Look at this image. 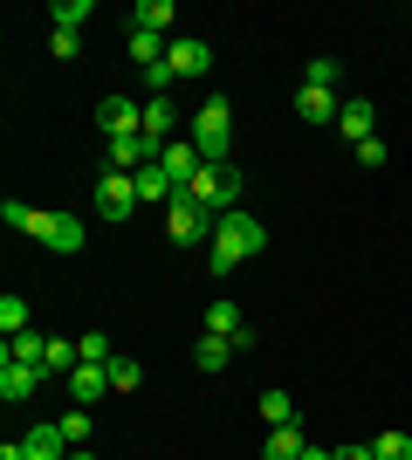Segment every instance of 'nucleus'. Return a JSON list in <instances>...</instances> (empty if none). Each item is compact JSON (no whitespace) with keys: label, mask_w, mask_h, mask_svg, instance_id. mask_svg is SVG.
Listing matches in <instances>:
<instances>
[{"label":"nucleus","mask_w":412,"mask_h":460,"mask_svg":"<svg viewBox=\"0 0 412 460\" xmlns=\"http://www.w3.org/2000/svg\"><path fill=\"white\" fill-rule=\"evenodd\" d=\"M302 460H337V454H330V447H302Z\"/></svg>","instance_id":"obj_37"},{"label":"nucleus","mask_w":412,"mask_h":460,"mask_svg":"<svg viewBox=\"0 0 412 460\" xmlns=\"http://www.w3.org/2000/svg\"><path fill=\"white\" fill-rule=\"evenodd\" d=\"M35 213H41V207H28V199H0V220H7L14 234H28V227H35Z\"/></svg>","instance_id":"obj_29"},{"label":"nucleus","mask_w":412,"mask_h":460,"mask_svg":"<svg viewBox=\"0 0 412 460\" xmlns=\"http://www.w3.org/2000/svg\"><path fill=\"white\" fill-rule=\"evenodd\" d=\"M131 179H137V199H145V207H172V199H179L172 172H165L158 158H152V165H145V172H131Z\"/></svg>","instance_id":"obj_15"},{"label":"nucleus","mask_w":412,"mask_h":460,"mask_svg":"<svg viewBox=\"0 0 412 460\" xmlns=\"http://www.w3.org/2000/svg\"><path fill=\"white\" fill-rule=\"evenodd\" d=\"M337 111H344L337 90H310V83L295 90V117H302V124H337Z\"/></svg>","instance_id":"obj_14"},{"label":"nucleus","mask_w":412,"mask_h":460,"mask_svg":"<svg viewBox=\"0 0 412 460\" xmlns=\"http://www.w3.org/2000/svg\"><path fill=\"white\" fill-rule=\"evenodd\" d=\"M103 392H110V371H103V365H76V371H69V399H76V405H97Z\"/></svg>","instance_id":"obj_16"},{"label":"nucleus","mask_w":412,"mask_h":460,"mask_svg":"<svg viewBox=\"0 0 412 460\" xmlns=\"http://www.w3.org/2000/svg\"><path fill=\"white\" fill-rule=\"evenodd\" d=\"M261 420H268V426H295V399L282 392V385H275V392H261Z\"/></svg>","instance_id":"obj_24"},{"label":"nucleus","mask_w":412,"mask_h":460,"mask_svg":"<svg viewBox=\"0 0 412 460\" xmlns=\"http://www.w3.org/2000/svg\"><path fill=\"white\" fill-rule=\"evenodd\" d=\"M48 378L41 365H14V358H0V399L14 405V399H35V385Z\"/></svg>","instance_id":"obj_11"},{"label":"nucleus","mask_w":412,"mask_h":460,"mask_svg":"<svg viewBox=\"0 0 412 460\" xmlns=\"http://www.w3.org/2000/svg\"><path fill=\"white\" fill-rule=\"evenodd\" d=\"M103 371H110V392H118V399H124V392H137V385H145V365H137V358H124V350H118V358H110V365H103Z\"/></svg>","instance_id":"obj_23"},{"label":"nucleus","mask_w":412,"mask_h":460,"mask_svg":"<svg viewBox=\"0 0 412 460\" xmlns=\"http://www.w3.org/2000/svg\"><path fill=\"white\" fill-rule=\"evenodd\" d=\"M165 62L179 69V83H193V76H206V69H214V41H199V35H172Z\"/></svg>","instance_id":"obj_6"},{"label":"nucleus","mask_w":412,"mask_h":460,"mask_svg":"<svg viewBox=\"0 0 412 460\" xmlns=\"http://www.w3.org/2000/svg\"><path fill=\"white\" fill-rule=\"evenodd\" d=\"M193 145H199V158H206V165H234V103H227L220 90L199 103V117H193Z\"/></svg>","instance_id":"obj_2"},{"label":"nucleus","mask_w":412,"mask_h":460,"mask_svg":"<svg viewBox=\"0 0 412 460\" xmlns=\"http://www.w3.org/2000/svg\"><path fill=\"white\" fill-rule=\"evenodd\" d=\"M0 358H14V365H41V358H48V337H41V330H21V337H7Z\"/></svg>","instance_id":"obj_21"},{"label":"nucleus","mask_w":412,"mask_h":460,"mask_svg":"<svg viewBox=\"0 0 412 460\" xmlns=\"http://www.w3.org/2000/svg\"><path fill=\"white\" fill-rule=\"evenodd\" d=\"M0 330H7V337L28 330V296H0Z\"/></svg>","instance_id":"obj_27"},{"label":"nucleus","mask_w":412,"mask_h":460,"mask_svg":"<svg viewBox=\"0 0 412 460\" xmlns=\"http://www.w3.org/2000/svg\"><path fill=\"white\" fill-rule=\"evenodd\" d=\"M261 248H268V227H261L255 213H227L220 234H214V248H206V269H214V275H234L241 261H255Z\"/></svg>","instance_id":"obj_1"},{"label":"nucleus","mask_w":412,"mask_h":460,"mask_svg":"<svg viewBox=\"0 0 412 460\" xmlns=\"http://www.w3.org/2000/svg\"><path fill=\"white\" fill-rule=\"evenodd\" d=\"M220 220H227V213H214V207H199V199H186V192H179L172 207H165V241L199 248V241H214V234H220Z\"/></svg>","instance_id":"obj_3"},{"label":"nucleus","mask_w":412,"mask_h":460,"mask_svg":"<svg viewBox=\"0 0 412 460\" xmlns=\"http://www.w3.org/2000/svg\"><path fill=\"white\" fill-rule=\"evenodd\" d=\"M69 460H97V454H83V447H76V454H69Z\"/></svg>","instance_id":"obj_38"},{"label":"nucleus","mask_w":412,"mask_h":460,"mask_svg":"<svg viewBox=\"0 0 412 460\" xmlns=\"http://www.w3.org/2000/svg\"><path fill=\"white\" fill-rule=\"evenodd\" d=\"M385 158H392V152H385V137H364V145H357V165H364V172H378Z\"/></svg>","instance_id":"obj_33"},{"label":"nucleus","mask_w":412,"mask_h":460,"mask_svg":"<svg viewBox=\"0 0 412 460\" xmlns=\"http://www.w3.org/2000/svg\"><path fill=\"white\" fill-rule=\"evenodd\" d=\"M337 460H378L372 447H337Z\"/></svg>","instance_id":"obj_35"},{"label":"nucleus","mask_w":412,"mask_h":460,"mask_svg":"<svg viewBox=\"0 0 412 460\" xmlns=\"http://www.w3.org/2000/svg\"><path fill=\"white\" fill-rule=\"evenodd\" d=\"M372 454H378V460H412V440L392 426V433H378V440H372Z\"/></svg>","instance_id":"obj_28"},{"label":"nucleus","mask_w":412,"mask_h":460,"mask_svg":"<svg viewBox=\"0 0 412 460\" xmlns=\"http://www.w3.org/2000/svg\"><path fill=\"white\" fill-rule=\"evenodd\" d=\"M172 83H179V69H172V62H158V69H145V90H152V96H165Z\"/></svg>","instance_id":"obj_34"},{"label":"nucleus","mask_w":412,"mask_h":460,"mask_svg":"<svg viewBox=\"0 0 412 460\" xmlns=\"http://www.w3.org/2000/svg\"><path fill=\"white\" fill-rule=\"evenodd\" d=\"M372 124H378V111H372V96H344V111H337V131L351 137V145H364V137H378Z\"/></svg>","instance_id":"obj_10"},{"label":"nucleus","mask_w":412,"mask_h":460,"mask_svg":"<svg viewBox=\"0 0 412 460\" xmlns=\"http://www.w3.org/2000/svg\"><path fill=\"white\" fill-rule=\"evenodd\" d=\"M62 440H69V447H90V412H83V405H76V412H62Z\"/></svg>","instance_id":"obj_30"},{"label":"nucleus","mask_w":412,"mask_h":460,"mask_svg":"<svg viewBox=\"0 0 412 460\" xmlns=\"http://www.w3.org/2000/svg\"><path fill=\"white\" fill-rule=\"evenodd\" d=\"M206 330H214V337H234V350H248V323H241L234 303H214V309H206Z\"/></svg>","instance_id":"obj_19"},{"label":"nucleus","mask_w":412,"mask_h":460,"mask_svg":"<svg viewBox=\"0 0 412 460\" xmlns=\"http://www.w3.org/2000/svg\"><path fill=\"white\" fill-rule=\"evenodd\" d=\"M145 137H152L158 152H165V145L179 137V111H172V96H152V103H145Z\"/></svg>","instance_id":"obj_13"},{"label":"nucleus","mask_w":412,"mask_h":460,"mask_svg":"<svg viewBox=\"0 0 412 460\" xmlns=\"http://www.w3.org/2000/svg\"><path fill=\"white\" fill-rule=\"evenodd\" d=\"M302 426H268V440H261V460H302Z\"/></svg>","instance_id":"obj_18"},{"label":"nucleus","mask_w":412,"mask_h":460,"mask_svg":"<svg viewBox=\"0 0 412 460\" xmlns=\"http://www.w3.org/2000/svg\"><path fill=\"white\" fill-rule=\"evenodd\" d=\"M158 165L172 172V186H179V192H186V186H193L199 172H206V158H199V145H193V137H172V145L158 152Z\"/></svg>","instance_id":"obj_7"},{"label":"nucleus","mask_w":412,"mask_h":460,"mask_svg":"<svg viewBox=\"0 0 412 460\" xmlns=\"http://www.w3.org/2000/svg\"><path fill=\"white\" fill-rule=\"evenodd\" d=\"M76 365H83V350L69 344V337H48V358H41V371H48V378H69Z\"/></svg>","instance_id":"obj_22"},{"label":"nucleus","mask_w":412,"mask_h":460,"mask_svg":"<svg viewBox=\"0 0 412 460\" xmlns=\"http://www.w3.org/2000/svg\"><path fill=\"white\" fill-rule=\"evenodd\" d=\"M41 248H56V254H83V220H76V213H56V220H48V234H41Z\"/></svg>","instance_id":"obj_17"},{"label":"nucleus","mask_w":412,"mask_h":460,"mask_svg":"<svg viewBox=\"0 0 412 460\" xmlns=\"http://www.w3.org/2000/svg\"><path fill=\"white\" fill-rule=\"evenodd\" d=\"M137 207H145V199H137V179H131V172H103V179H97V220L124 227Z\"/></svg>","instance_id":"obj_5"},{"label":"nucleus","mask_w":412,"mask_h":460,"mask_svg":"<svg viewBox=\"0 0 412 460\" xmlns=\"http://www.w3.org/2000/svg\"><path fill=\"white\" fill-rule=\"evenodd\" d=\"M131 21L145 28V35H165V41L179 35V7H172V0H137V7H131Z\"/></svg>","instance_id":"obj_12"},{"label":"nucleus","mask_w":412,"mask_h":460,"mask_svg":"<svg viewBox=\"0 0 412 460\" xmlns=\"http://www.w3.org/2000/svg\"><path fill=\"white\" fill-rule=\"evenodd\" d=\"M48 49H56L62 62H76V56H83V28H56V35H48Z\"/></svg>","instance_id":"obj_32"},{"label":"nucleus","mask_w":412,"mask_h":460,"mask_svg":"<svg viewBox=\"0 0 412 460\" xmlns=\"http://www.w3.org/2000/svg\"><path fill=\"white\" fill-rule=\"evenodd\" d=\"M90 14H97L90 0H56V28H83Z\"/></svg>","instance_id":"obj_31"},{"label":"nucleus","mask_w":412,"mask_h":460,"mask_svg":"<svg viewBox=\"0 0 412 460\" xmlns=\"http://www.w3.org/2000/svg\"><path fill=\"white\" fill-rule=\"evenodd\" d=\"M227 358H234V337H214V330H206V337L193 344V365L199 371H227Z\"/></svg>","instance_id":"obj_20"},{"label":"nucleus","mask_w":412,"mask_h":460,"mask_svg":"<svg viewBox=\"0 0 412 460\" xmlns=\"http://www.w3.org/2000/svg\"><path fill=\"white\" fill-rule=\"evenodd\" d=\"M302 83H310V90H337V83H344V69H337V56H316L310 69H302Z\"/></svg>","instance_id":"obj_25"},{"label":"nucleus","mask_w":412,"mask_h":460,"mask_svg":"<svg viewBox=\"0 0 412 460\" xmlns=\"http://www.w3.org/2000/svg\"><path fill=\"white\" fill-rule=\"evenodd\" d=\"M76 350H83V365H110V358H118L103 330H83V337H76Z\"/></svg>","instance_id":"obj_26"},{"label":"nucleus","mask_w":412,"mask_h":460,"mask_svg":"<svg viewBox=\"0 0 412 460\" xmlns=\"http://www.w3.org/2000/svg\"><path fill=\"white\" fill-rule=\"evenodd\" d=\"M186 199H199V207H214V213H241V165H206L186 186Z\"/></svg>","instance_id":"obj_4"},{"label":"nucleus","mask_w":412,"mask_h":460,"mask_svg":"<svg viewBox=\"0 0 412 460\" xmlns=\"http://www.w3.org/2000/svg\"><path fill=\"white\" fill-rule=\"evenodd\" d=\"M0 460H28V447H21V440H0Z\"/></svg>","instance_id":"obj_36"},{"label":"nucleus","mask_w":412,"mask_h":460,"mask_svg":"<svg viewBox=\"0 0 412 460\" xmlns=\"http://www.w3.org/2000/svg\"><path fill=\"white\" fill-rule=\"evenodd\" d=\"M97 124H103V137H131V131H145V103H131V96H103Z\"/></svg>","instance_id":"obj_8"},{"label":"nucleus","mask_w":412,"mask_h":460,"mask_svg":"<svg viewBox=\"0 0 412 460\" xmlns=\"http://www.w3.org/2000/svg\"><path fill=\"white\" fill-rule=\"evenodd\" d=\"M21 447H28V460H69V454H76V447L62 440V426H56V420L28 426V433H21Z\"/></svg>","instance_id":"obj_9"}]
</instances>
